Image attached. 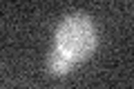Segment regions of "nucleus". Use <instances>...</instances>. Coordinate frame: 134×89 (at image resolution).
<instances>
[{"label": "nucleus", "mask_w": 134, "mask_h": 89, "mask_svg": "<svg viewBox=\"0 0 134 89\" xmlns=\"http://www.w3.org/2000/svg\"><path fill=\"white\" fill-rule=\"evenodd\" d=\"M74 67H76V65H74L69 58H65L63 54H58L56 49L49 51V56H47V71L52 76H58V78H60V76H67Z\"/></svg>", "instance_id": "f03ea898"}, {"label": "nucleus", "mask_w": 134, "mask_h": 89, "mask_svg": "<svg viewBox=\"0 0 134 89\" xmlns=\"http://www.w3.org/2000/svg\"><path fill=\"white\" fill-rule=\"evenodd\" d=\"M98 45L96 25L87 14H69L60 20L54 33V47L58 54L78 65V62L92 58Z\"/></svg>", "instance_id": "f257e3e1"}]
</instances>
